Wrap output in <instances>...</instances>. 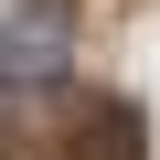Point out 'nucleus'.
Wrapping results in <instances>:
<instances>
[{
    "mask_svg": "<svg viewBox=\"0 0 160 160\" xmlns=\"http://www.w3.org/2000/svg\"><path fill=\"white\" fill-rule=\"evenodd\" d=\"M64 64H75V11H64V0H22V11H0V96L64 86Z\"/></svg>",
    "mask_w": 160,
    "mask_h": 160,
    "instance_id": "1",
    "label": "nucleus"
}]
</instances>
